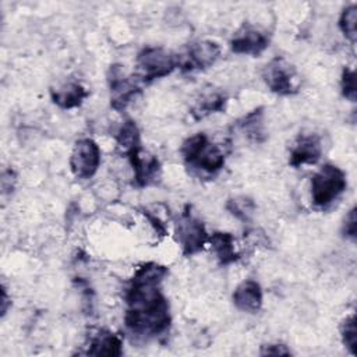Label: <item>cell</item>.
<instances>
[{
    "mask_svg": "<svg viewBox=\"0 0 357 357\" xmlns=\"http://www.w3.org/2000/svg\"><path fill=\"white\" fill-rule=\"evenodd\" d=\"M109 86H110V105L116 110H124L127 105L141 93V86L137 79L132 77H126L123 70L119 66L110 67L109 75Z\"/></svg>",
    "mask_w": 357,
    "mask_h": 357,
    "instance_id": "obj_9",
    "label": "cell"
},
{
    "mask_svg": "<svg viewBox=\"0 0 357 357\" xmlns=\"http://www.w3.org/2000/svg\"><path fill=\"white\" fill-rule=\"evenodd\" d=\"M127 158L130 160V165L132 166L134 180L137 185L146 187L158 178L160 173V163L155 155H151L139 148L127 155Z\"/></svg>",
    "mask_w": 357,
    "mask_h": 357,
    "instance_id": "obj_11",
    "label": "cell"
},
{
    "mask_svg": "<svg viewBox=\"0 0 357 357\" xmlns=\"http://www.w3.org/2000/svg\"><path fill=\"white\" fill-rule=\"evenodd\" d=\"M262 356H289L291 351L280 343H272V344H265L261 349Z\"/></svg>",
    "mask_w": 357,
    "mask_h": 357,
    "instance_id": "obj_25",
    "label": "cell"
},
{
    "mask_svg": "<svg viewBox=\"0 0 357 357\" xmlns=\"http://www.w3.org/2000/svg\"><path fill=\"white\" fill-rule=\"evenodd\" d=\"M137 67L138 78L142 82H151L172 74L178 67V56L163 47L148 46L137 54Z\"/></svg>",
    "mask_w": 357,
    "mask_h": 357,
    "instance_id": "obj_4",
    "label": "cell"
},
{
    "mask_svg": "<svg viewBox=\"0 0 357 357\" xmlns=\"http://www.w3.org/2000/svg\"><path fill=\"white\" fill-rule=\"evenodd\" d=\"M226 107V96L219 93H212L202 98L191 110V114L195 120H199L211 113L223 112Z\"/></svg>",
    "mask_w": 357,
    "mask_h": 357,
    "instance_id": "obj_18",
    "label": "cell"
},
{
    "mask_svg": "<svg viewBox=\"0 0 357 357\" xmlns=\"http://www.w3.org/2000/svg\"><path fill=\"white\" fill-rule=\"evenodd\" d=\"M262 289L257 280L247 279L243 280L233 293L234 305L244 312L255 314L262 307Z\"/></svg>",
    "mask_w": 357,
    "mask_h": 357,
    "instance_id": "obj_13",
    "label": "cell"
},
{
    "mask_svg": "<svg viewBox=\"0 0 357 357\" xmlns=\"http://www.w3.org/2000/svg\"><path fill=\"white\" fill-rule=\"evenodd\" d=\"M100 165V149L92 138H81L74 144L70 167L75 177L91 178Z\"/></svg>",
    "mask_w": 357,
    "mask_h": 357,
    "instance_id": "obj_7",
    "label": "cell"
},
{
    "mask_svg": "<svg viewBox=\"0 0 357 357\" xmlns=\"http://www.w3.org/2000/svg\"><path fill=\"white\" fill-rule=\"evenodd\" d=\"M208 243L211 244L220 265H229L238 259V252L234 248V238L230 233L215 231L209 236Z\"/></svg>",
    "mask_w": 357,
    "mask_h": 357,
    "instance_id": "obj_16",
    "label": "cell"
},
{
    "mask_svg": "<svg viewBox=\"0 0 357 357\" xmlns=\"http://www.w3.org/2000/svg\"><path fill=\"white\" fill-rule=\"evenodd\" d=\"M169 273L165 265L146 262L141 265L126 289L127 329L141 337H153L165 333L172 322L169 301L160 290V283Z\"/></svg>",
    "mask_w": 357,
    "mask_h": 357,
    "instance_id": "obj_1",
    "label": "cell"
},
{
    "mask_svg": "<svg viewBox=\"0 0 357 357\" xmlns=\"http://www.w3.org/2000/svg\"><path fill=\"white\" fill-rule=\"evenodd\" d=\"M346 187V173L332 163H325L311 178L312 204L326 208L344 192Z\"/></svg>",
    "mask_w": 357,
    "mask_h": 357,
    "instance_id": "obj_3",
    "label": "cell"
},
{
    "mask_svg": "<svg viewBox=\"0 0 357 357\" xmlns=\"http://www.w3.org/2000/svg\"><path fill=\"white\" fill-rule=\"evenodd\" d=\"M85 354L119 357L123 354V339L107 329H100L89 339Z\"/></svg>",
    "mask_w": 357,
    "mask_h": 357,
    "instance_id": "obj_14",
    "label": "cell"
},
{
    "mask_svg": "<svg viewBox=\"0 0 357 357\" xmlns=\"http://www.w3.org/2000/svg\"><path fill=\"white\" fill-rule=\"evenodd\" d=\"M8 304H10V300H8V296H7V290H6V287H3V298H1V315H6V312H7V308H8Z\"/></svg>",
    "mask_w": 357,
    "mask_h": 357,
    "instance_id": "obj_26",
    "label": "cell"
},
{
    "mask_svg": "<svg viewBox=\"0 0 357 357\" xmlns=\"http://www.w3.org/2000/svg\"><path fill=\"white\" fill-rule=\"evenodd\" d=\"M340 337L344 347L351 353L356 354L357 350V328H356V315L351 314L346 317L340 325Z\"/></svg>",
    "mask_w": 357,
    "mask_h": 357,
    "instance_id": "obj_21",
    "label": "cell"
},
{
    "mask_svg": "<svg viewBox=\"0 0 357 357\" xmlns=\"http://www.w3.org/2000/svg\"><path fill=\"white\" fill-rule=\"evenodd\" d=\"M50 96L54 105L61 109H74L82 105V102L89 96V91L79 82L71 81L66 82L56 89L50 91Z\"/></svg>",
    "mask_w": 357,
    "mask_h": 357,
    "instance_id": "obj_15",
    "label": "cell"
},
{
    "mask_svg": "<svg viewBox=\"0 0 357 357\" xmlns=\"http://www.w3.org/2000/svg\"><path fill=\"white\" fill-rule=\"evenodd\" d=\"M116 142L120 152L126 156L141 148V135L135 121L126 120L121 124L116 134Z\"/></svg>",
    "mask_w": 357,
    "mask_h": 357,
    "instance_id": "obj_17",
    "label": "cell"
},
{
    "mask_svg": "<svg viewBox=\"0 0 357 357\" xmlns=\"http://www.w3.org/2000/svg\"><path fill=\"white\" fill-rule=\"evenodd\" d=\"M269 46V38L250 25H243L231 38L230 47L237 54L258 56Z\"/></svg>",
    "mask_w": 357,
    "mask_h": 357,
    "instance_id": "obj_10",
    "label": "cell"
},
{
    "mask_svg": "<svg viewBox=\"0 0 357 357\" xmlns=\"http://www.w3.org/2000/svg\"><path fill=\"white\" fill-rule=\"evenodd\" d=\"M174 234L176 241L180 244L181 252L185 257L199 252L209 238L204 223L190 212V205H187L181 212L176 223Z\"/></svg>",
    "mask_w": 357,
    "mask_h": 357,
    "instance_id": "obj_5",
    "label": "cell"
},
{
    "mask_svg": "<svg viewBox=\"0 0 357 357\" xmlns=\"http://www.w3.org/2000/svg\"><path fill=\"white\" fill-rule=\"evenodd\" d=\"M342 233L350 238V240H356L357 237V219H356V206H353L349 213L346 215L344 220H343V226H342Z\"/></svg>",
    "mask_w": 357,
    "mask_h": 357,
    "instance_id": "obj_24",
    "label": "cell"
},
{
    "mask_svg": "<svg viewBox=\"0 0 357 357\" xmlns=\"http://www.w3.org/2000/svg\"><path fill=\"white\" fill-rule=\"evenodd\" d=\"M226 208L236 218H238L240 220L245 222V220L250 219V216H251V213L254 211V204L248 198H233V199H229Z\"/></svg>",
    "mask_w": 357,
    "mask_h": 357,
    "instance_id": "obj_22",
    "label": "cell"
},
{
    "mask_svg": "<svg viewBox=\"0 0 357 357\" xmlns=\"http://www.w3.org/2000/svg\"><path fill=\"white\" fill-rule=\"evenodd\" d=\"M342 95L350 102H356V73L353 68L344 67L340 78Z\"/></svg>",
    "mask_w": 357,
    "mask_h": 357,
    "instance_id": "obj_23",
    "label": "cell"
},
{
    "mask_svg": "<svg viewBox=\"0 0 357 357\" xmlns=\"http://www.w3.org/2000/svg\"><path fill=\"white\" fill-rule=\"evenodd\" d=\"M339 28L342 31V33L346 36V39H349L351 43L356 42V36H357V6L356 4H350L349 7H346L340 17H339Z\"/></svg>",
    "mask_w": 357,
    "mask_h": 357,
    "instance_id": "obj_20",
    "label": "cell"
},
{
    "mask_svg": "<svg viewBox=\"0 0 357 357\" xmlns=\"http://www.w3.org/2000/svg\"><path fill=\"white\" fill-rule=\"evenodd\" d=\"M181 155L188 166L211 174L225 166L223 151L218 145L211 144L204 132L188 137L181 145Z\"/></svg>",
    "mask_w": 357,
    "mask_h": 357,
    "instance_id": "obj_2",
    "label": "cell"
},
{
    "mask_svg": "<svg viewBox=\"0 0 357 357\" xmlns=\"http://www.w3.org/2000/svg\"><path fill=\"white\" fill-rule=\"evenodd\" d=\"M220 56V46L213 40L192 42L183 57L178 56V67L184 71L211 67Z\"/></svg>",
    "mask_w": 357,
    "mask_h": 357,
    "instance_id": "obj_8",
    "label": "cell"
},
{
    "mask_svg": "<svg viewBox=\"0 0 357 357\" xmlns=\"http://www.w3.org/2000/svg\"><path fill=\"white\" fill-rule=\"evenodd\" d=\"M238 126L247 134V137L255 142H259L265 138L262 130V109H255L244 116L243 120L238 121Z\"/></svg>",
    "mask_w": 357,
    "mask_h": 357,
    "instance_id": "obj_19",
    "label": "cell"
},
{
    "mask_svg": "<svg viewBox=\"0 0 357 357\" xmlns=\"http://www.w3.org/2000/svg\"><path fill=\"white\" fill-rule=\"evenodd\" d=\"M322 153L321 139L315 134L300 135L296 141L293 149L290 151L289 163L293 167H300L303 165H315Z\"/></svg>",
    "mask_w": 357,
    "mask_h": 357,
    "instance_id": "obj_12",
    "label": "cell"
},
{
    "mask_svg": "<svg viewBox=\"0 0 357 357\" xmlns=\"http://www.w3.org/2000/svg\"><path fill=\"white\" fill-rule=\"evenodd\" d=\"M262 78L266 86L273 93L287 96L298 91V78L296 68L283 57H273L264 67Z\"/></svg>",
    "mask_w": 357,
    "mask_h": 357,
    "instance_id": "obj_6",
    "label": "cell"
}]
</instances>
